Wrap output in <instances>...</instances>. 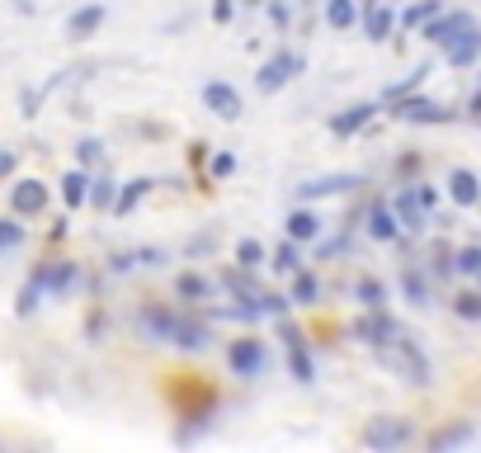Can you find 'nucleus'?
I'll return each instance as SVG.
<instances>
[{
  "instance_id": "f03ea898",
  "label": "nucleus",
  "mask_w": 481,
  "mask_h": 453,
  "mask_svg": "<svg viewBox=\"0 0 481 453\" xmlns=\"http://www.w3.org/2000/svg\"><path fill=\"white\" fill-rule=\"evenodd\" d=\"M411 439H415V425H411L406 416H373L368 430H364V444H368V448H378V453H387V448H406Z\"/></svg>"
},
{
  "instance_id": "ddd939ff",
  "label": "nucleus",
  "mask_w": 481,
  "mask_h": 453,
  "mask_svg": "<svg viewBox=\"0 0 481 453\" xmlns=\"http://www.w3.org/2000/svg\"><path fill=\"white\" fill-rule=\"evenodd\" d=\"M208 326L203 321H190V317H175V326H171V340L165 345H180V349H208Z\"/></svg>"
},
{
  "instance_id": "a878e982",
  "label": "nucleus",
  "mask_w": 481,
  "mask_h": 453,
  "mask_svg": "<svg viewBox=\"0 0 481 453\" xmlns=\"http://www.w3.org/2000/svg\"><path fill=\"white\" fill-rule=\"evenodd\" d=\"M317 226H321V222L311 217V213H292V217H288V236H292V241H311V236H317Z\"/></svg>"
},
{
  "instance_id": "f8f14e48",
  "label": "nucleus",
  "mask_w": 481,
  "mask_h": 453,
  "mask_svg": "<svg viewBox=\"0 0 481 453\" xmlns=\"http://www.w3.org/2000/svg\"><path fill=\"white\" fill-rule=\"evenodd\" d=\"M359 175H321V180H307L298 184V199H330V194H345V190H359Z\"/></svg>"
},
{
  "instance_id": "5701e85b",
  "label": "nucleus",
  "mask_w": 481,
  "mask_h": 453,
  "mask_svg": "<svg viewBox=\"0 0 481 453\" xmlns=\"http://www.w3.org/2000/svg\"><path fill=\"white\" fill-rule=\"evenodd\" d=\"M86 175H80V171H67V175H61V199H67V208H80V203H86Z\"/></svg>"
},
{
  "instance_id": "9d476101",
  "label": "nucleus",
  "mask_w": 481,
  "mask_h": 453,
  "mask_svg": "<svg viewBox=\"0 0 481 453\" xmlns=\"http://www.w3.org/2000/svg\"><path fill=\"white\" fill-rule=\"evenodd\" d=\"M33 283L52 288V293H71V288H76V264L71 260H48V264H38Z\"/></svg>"
},
{
  "instance_id": "7c9ffc66",
  "label": "nucleus",
  "mask_w": 481,
  "mask_h": 453,
  "mask_svg": "<svg viewBox=\"0 0 481 453\" xmlns=\"http://www.w3.org/2000/svg\"><path fill=\"white\" fill-rule=\"evenodd\" d=\"M236 260H241V270H255V264L264 260V245H260V241H250V236H245V241L236 245Z\"/></svg>"
},
{
  "instance_id": "ea45409f",
  "label": "nucleus",
  "mask_w": 481,
  "mask_h": 453,
  "mask_svg": "<svg viewBox=\"0 0 481 453\" xmlns=\"http://www.w3.org/2000/svg\"><path fill=\"white\" fill-rule=\"evenodd\" d=\"M203 293H208V283L199 274H184L180 279V298H203Z\"/></svg>"
},
{
  "instance_id": "9b49d317",
  "label": "nucleus",
  "mask_w": 481,
  "mask_h": 453,
  "mask_svg": "<svg viewBox=\"0 0 481 453\" xmlns=\"http://www.w3.org/2000/svg\"><path fill=\"white\" fill-rule=\"evenodd\" d=\"M10 203H14V213L38 217V213L48 208V184H43V180H19L14 194H10Z\"/></svg>"
},
{
  "instance_id": "37998d69",
  "label": "nucleus",
  "mask_w": 481,
  "mask_h": 453,
  "mask_svg": "<svg viewBox=\"0 0 481 453\" xmlns=\"http://www.w3.org/2000/svg\"><path fill=\"white\" fill-rule=\"evenodd\" d=\"M213 19L227 24V19H232V0H213Z\"/></svg>"
},
{
  "instance_id": "79ce46f5",
  "label": "nucleus",
  "mask_w": 481,
  "mask_h": 453,
  "mask_svg": "<svg viewBox=\"0 0 481 453\" xmlns=\"http://www.w3.org/2000/svg\"><path fill=\"white\" fill-rule=\"evenodd\" d=\"M232 171H236V161H232V156H213V180L232 175Z\"/></svg>"
},
{
  "instance_id": "1a4fd4ad",
  "label": "nucleus",
  "mask_w": 481,
  "mask_h": 453,
  "mask_svg": "<svg viewBox=\"0 0 481 453\" xmlns=\"http://www.w3.org/2000/svg\"><path fill=\"white\" fill-rule=\"evenodd\" d=\"M203 105L213 109L217 118H227V123L241 118V95L227 86V80H208V86H203Z\"/></svg>"
},
{
  "instance_id": "393cba45",
  "label": "nucleus",
  "mask_w": 481,
  "mask_h": 453,
  "mask_svg": "<svg viewBox=\"0 0 481 453\" xmlns=\"http://www.w3.org/2000/svg\"><path fill=\"white\" fill-rule=\"evenodd\" d=\"M430 14H439V0H421V5H411V10H402L396 14V24H406V29H415V24H425Z\"/></svg>"
},
{
  "instance_id": "b1692460",
  "label": "nucleus",
  "mask_w": 481,
  "mask_h": 453,
  "mask_svg": "<svg viewBox=\"0 0 481 453\" xmlns=\"http://www.w3.org/2000/svg\"><path fill=\"white\" fill-rule=\"evenodd\" d=\"M392 24H396V14H392V10L368 5V38H387V33H392Z\"/></svg>"
},
{
  "instance_id": "7ed1b4c3",
  "label": "nucleus",
  "mask_w": 481,
  "mask_h": 453,
  "mask_svg": "<svg viewBox=\"0 0 481 453\" xmlns=\"http://www.w3.org/2000/svg\"><path fill=\"white\" fill-rule=\"evenodd\" d=\"M472 29H476V19L467 10H449V14H430L425 19V38H430V43H439V48L458 43V38L472 33Z\"/></svg>"
},
{
  "instance_id": "bb28decb",
  "label": "nucleus",
  "mask_w": 481,
  "mask_h": 453,
  "mask_svg": "<svg viewBox=\"0 0 481 453\" xmlns=\"http://www.w3.org/2000/svg\"><path fill=\"white\" fill-rule=\"evenodd\" d=\"M467 439H472V425H458V430H439V435L430 439V448H434V453H444V448L467 444Z\"/></svg>"
},
{
  "instance_id": "c9c22d12",
  "label": "nucleus",
  "mask_w": 481,
  "mask_h": 453,
  "mask_svg": "<svg viewBox=\"0 0 481 453\" xmlns=\"http://www.w3.org/2000/svg\"><path fill=\"white\" fill-rule=\"evenodd\" d=\"M292 274H298V270H292ZM292 298H298V302H317V279L298 274V283H292Z\"/></svg>"
},
{
  "instance_id": "473e14b6",
  "label": "nucleus",
  "mask_w": 481,
  "mask_h": 453,
  "mask_svg": "<svg viewBox=\"0 0 481 453\" xmlns=\"http://www.w3.org/2000/svg\"><path fill=\"white\" fill-rule=\"evenodd\" d=\"M453 270L458 274H481V251H476V245H467V251H458V264H453Z\"/></svg>"
},
{
  "instance_id": "c03bdc74",
  "label": "nucleus",
  "mask_w": 481,
  "mask_h": 453,
  "mask_svg": "<svg viewBox=\"0 0 481 453\" xmlns=\"http://www.w3.org/2000/svg\"><path fill=\"white\" fill-rule=\"evenodd\" d=\"M14 175V152H0V180Z\"/></svg>"
},
{
  "instance_id": "c85d7f7f",
  "label": "nucleus",
  "mask_w": 481,
  "mask_h": 453,
  "mask_svg": "<svg viewBox=\"0 0 481 453\" xmlns=\"http://www.w3.org/2000/svg\"><path fill=\"white\" fill-rule=\"evenodd\" d=\"M326 19H330V29H349L354 24V5L349 0H326Z\"/></svg>"
},
{
  "instance_id": "4c0bfd02",
  "label": "nucleus",
  "mask_w": 481,
  "mask_h": 453,
  "mask_svg": "<svg viewBox=\"0 0 481 453\" xmlns=\"http://www.w3.org/2000/svg\"><path fill=\"white\" fill-rule=\"evenodd\" d=\"M38 293H43V288H38L33 279H29L24 288H19V317H29V312H33V307H38Z\"/></svg>"
},
{
  "instance_id": "6e6552de",
  "label": "nucleus",
  "mask_w": 481,
  "mask_h": 453,
  "mask_svg": "<svg viewBox=\"0 0 481 453\" xmlns=\"http://www.w3.org/2000/svg\"><path fill=\"white\" fill-rule=\"evenodd\" d=\"M396 118H406V123H449L453 109L449 105H439V99H396Z\"/></svg>"
},
{
  "instance_id": "f257e3e1",
  "label": "nucleus",
  "mask_w": 481,
  "mask_h": 453,
  "mask_svg": "<svg viewBox=\"0 0 481 453\" xmlns=\"http://www.w3.org/2000/svg\"><path fill=\"white\" fill-rule=\"evenodd\" d=\"M378 359L392 368L396 378H406V383H415V387H425V383H430V359L411 345V336H396V340L378 345Z\"/></svg>"
},
{
  "instance_id": "20e7f679",
  "label": "nucleus",
  "mask_w": 481,
  "mask_h": 453,
  "mask_svg": "<svg viewBox=\"0 0 481 453\" xmlns=\"http://www.w3.org/2000/svg\"><path fill=\"white\" fill-rule=\"evenodd\" d=\"M298 71H302V57H298V52H274V57H269L264 67L255 71V86H260L264 95H274V90H283Z\"/></svg>"
},
{
  "instance_id": "cd10ccee",
  "label": "nucleus",
  "mask_w": 481,
  "mask_h": 453,
  "mask_svg": "<svg viewBox=\"0 0 481 453\" xmlns=\"http://www.w3.org/2000/svg\"><path fill=\"white\" fill-rule=\"evenodd\" d=\"M354 293H359V302L368 307V312H373V307H383V302H387V288H383L378 279H359V288H354Z\"/></svg>"
},
{
  "instance_id": "f704fd0d",
  "label": "nucleus",
  "mask_w": 481,
  "mask_h": 453,
  "mask_svg": "<svg viewBox=\"0 0 481 453\" xmlns=\"http://www.w3.org/2000/svg\"><path fill=\"white\" fill-rule=\"evenodd\" d=\"M425 76H430V67H421V71H415V76H406V86H392V90H387V105H396V99H406V95H411L415 86H421V80H425Z\"/></svg>"
},
{
  "instance_id": "412c9836",
  "label": "nucleus",
  "mask_w": 481,
  "mask_h": 453,
  "mask_svg": "<svg viewBox=\"0 0 481 453\" xmlns=\"http://www.w3.org/2000/svg\"><path fill=\"white\" fill-rule=\"evenodd\" d=\"M476 52H481V33H476V29H472V33H463L458 43H449V61H453V67H472Z\"/></svg>"
},
{
  "instance_id": "58836bf2",
  "label": "nucleus",
  "mask_w": 481,
  "mask_h": 453,
  "mask_svg": "<svg viewBox=\"0 0 481 453\" xmlns=\"http://www.w3.org/2000/svg\"><path fill=\"white\" fill-rule=\"evenodd\" d=\"M24 241V226L19 222H0V251H10V245Z\"/></svg>"
},
{
  "instance_id": "a211bd4d",
  "label": "nucleus",
  "mask_w": 481,
  "mask_h": 453,
  "mask_svg": "<svg viewBox=\"0 0 481 453\" xmlns=\"http://www.w3.org/2000/svg\"><path fill=\"white\" fill-rule=\"evenodd\" d=\"M402 226H396V217H392V208L387 203H373V213H368V236L373 241H392Z\"/></svg>"
},
{
  "instance_id": "dca6fc26",
  "label": "nucleus",
  "mask_w": 481,
  "mask_h": 453,
  "mask_svg": "<svg viewBox=\"0 0 481 453\" xmlns=\"http://www.w3.org/2000/svg\"><path fill=\"white\" fill-rule=\"evenodd\" d=\"M373 114H378V105H354V109H345L340 118H330V133H336V137H349V133H359Z\"/></svg>"
},
{
  "instance_id": "4be33fe9",
  "label": "nucleus",
  "mask_w": 481,
  "mask_h": 453,
  "mask_svg": "<svg viewBox=\"0 0 481 453\" xmlns=\"http://www.w3.org/2000/svg\"><path fill=\"white\" fill-rule=\"evenodd\" d=\"M146 190H152V180H128V184H123V194H118V199L109 203V208H114V213H123V217H128V213L137 208V199H142Z\"/></svg>"
},
{
  "instance_id": "2eb2a0df",
  "label": "nucleus",
  "mask_w": 481,
  "mask_h": 453,
  "mask_svg": "<svg viewBox=\"0 0 481 453\" xmlns=\"http://www.w3.org/2000/svg\"><path fill=\"white\" fill-rule=\"evenodd\" d=\"M392 217H396V226H406V232H421V226H425L421 203H415V194H411V190H402V194L392 199Z\"/></svg>"
},
{
  "instance_id": "c756f323",
  "label": "nucleus",
  "mask_w": 481,
  "mask_h": 453,
  "mask_svg": "<svg viewBox=\"0 0 481 453\" xmlns=\"http://www.w3.org/2000/svg\"><path fill=\"white\" fill-rule=\"evenodd\" d=\"M133 264H165V251H133V255H118L114 270H133Z\"/></svg>"
},
{
  "instance_id": "aec40b11",
  "label": "nucleus",
  "mask_w": 481,
  "mask_h": 453,
  "mask_svg": "<svg viewBox=\"0 0 481 453\" xmlns=\"http://www.w3.org/2000/svg\"><path fill=\"white\" fill-rule=\"evenodd\" d=\"M288 340V364H292V374H298V383H311V359H307V349H302V336L298 331H283Z\"/></svg>"
},
{
  "instance_id": "4468645a",
  "label": "nucleus",
  "mask_w": 481,
  "mask_h": 453,
  "mask_svg": "<svg viewBox=\"0 0 481 453\" xmlns=\"http://www.w3.org/2000/svg\"><path fill=\"white\" fill-rule=\"evenodd\" d=\"M175 317H180V312H171V307H146V312L137 317V326H142V336H146V340H171Z\"/></svg>"
},
{
  "instance_id": "72a5a7b5",
  "label": "nucleus",
  "mask_w": 481,
  "mask_h": 453,
  "mask_svg": "<svg viewBox=\"0 0 481 453\" xmlns=\"http://www.w3.org/2000/svg\"><path fill=\"white\" fill-rule=\"evenodd\" d=\"M453 307H458V317H463V321H481V293H463Z\"/></svg>"
},
{
  "instance_id": "0eeeda50",
  "label": "nucleus",
  "mask_w": 481,
  "mask_h": 453,
  "mask_svg": "<svg viewBox=\"0 0 481 453\" xmlns=\"http://www.w3.org/2000/svg\"><path fill=\"white\" fill-rule=\"evenodd\" d=\"M227 364H232L236 378H255V374H264V345L260 340H236L232 349H227Z\"/></svg>"
},
{
  "instance_id": "423d86ee",
  "label": "nucleus",
  "mask_w": 481,
  "mask_h": 453,
  "mask_svg": "<svg viewBox=\"0 0 481 453\" xmlns=\"http://www.w3.org/2000/svg\"><path fill=\"white\" fill-rule=\"evenodd\" d=\"M396 336H402V326H396V321L383 312V307H373L368 317L354 321V340H364V345H373V349L387 345V340H396Z\"/></svg>"
},
{
  "instance_id": "a19ab883",
  "label": "nucleus",
  "mask_w": 481,
  "mask_h": 453,
  "mask_svg": "<svg viewBox=\"0 0 481 453\" xmlns=\"http://www.w3.org/2000/svg\"><path fill=\"white\" fill-rule=\"evenodd\" d=\"M76 156H80V161H86V166H95V161L104 156V147H99V142H95V137H86V142H80V147H76Z\"/></svg>"
},
{
  "instance_id": "2f4dec72",
  "label": "nucleus",
  "mask_w": 481,
  "mask_h": 453,
  "mask_svg": "<svg viewBox=\"0 0 481 453\" xmlns=\"http://www.w3.org/2000/svg\"><path fill=\"white\" fill-rule=\"evenodd\" d=\"M86 203H95V208H109V203H114V184H109V180L86 184Z\"/></svg>"
},
{
  "instance_id": "e433bc0d",
  "label": "nucleus",
  "mask_w": 481,
  "mask_h": 453,
  "mask_svg": "<svg viewBox=\"0 0 481 453\" xmlns=\"http://www.w3.org/2000/svg\"><path fill=\"white\" fill-rule=\"evenodd\" d=\"M298 264H302V260H298V251H292V245H279V251H274V270H279V274H292Z\"/></svg>"
},
{
  "instance_id": "39448f33",
  "label": "nucleus",
  "mask_w": 481,
  "mask_h": 453,
  "mask_svg": "<svg viewBox=\"0 0 481 453\" xmlns=\"http://www.w3.org/2000/svg\"><path fill=\"white\" fill-rule=\"evenodd\" d=\"M175 402H180V416L203 421L208 411L217 406V393H213L208 383H194V374H184V378H180V387H175Z\"/></svg>"
},
{
  "instance_id": "f3484780",
  "label": "nucleus",
  "mask_w": 481,
  "mask_h": 453,
  "mask_svg": "<svg viewBox=\"0 0 481 453\" xmlns=\"http://www.w3.org/2000/svg\"><path fill=\"white\" fill-rule=\"evenodd\" d=\"M449 194H453V203L472 208L476 194H481V184H476V175H472V171H453V175H449Z\"/></svg>"
},
{
  "instance_id": "6ab92c4d",
  "label": "nucleus",
  "mask_w": 481,
  "mask_h": 453,
  "mask_svg": "<svg viewBox=\"0 0 481 453\" xmlns=\"http://www.w3.org/2000/svg\"><path fill=\"white\" fill-rule=\"evenodd\" d=\"M99 24H104V5H86V10H76V14L67 19V33H71V38H90Z\"/></svg>"
}]
</instances>
